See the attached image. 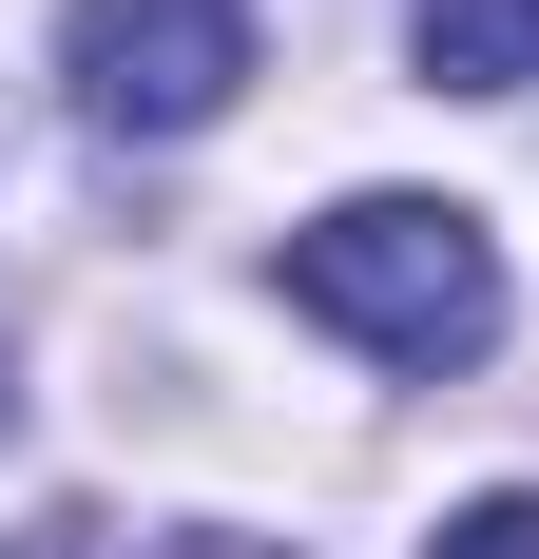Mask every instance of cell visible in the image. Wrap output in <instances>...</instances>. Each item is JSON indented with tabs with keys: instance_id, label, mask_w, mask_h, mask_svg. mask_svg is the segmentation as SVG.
<instances>
[{
	"instance_id": "obj_5",
	"label": "cell",
	"mask_w": 539,
	"mask_h": 559,
	"mask_svg": "<svg viewBox=\"0 0 539 559\" xmlns=\"http://www.w3.org/2000/svg\"><path fill=\"white\" fill-rule=\"evenodd\" d=\"M0 559H135V540H116V521H77V502H58V521H20V540H0Z\"/></svg>"
},
{
	"instance_id": "obj_1",
	"label": "cell",
	"mask_w": 539,
	"mask_h": 559,
	"mask_svg": "<svg viewBox=\"0 0 539 559\" xmlns=\"http://www.w3.org/2000/svg\"><path fill=\"white\" fill-rule=\"evenodd\" d=\"M289 309H309V329H347L367 347V367H482L501 347V251H482V213H463V193H347V213H309L289 231Z\"/></svg>"
},
{
	"instance_id": "obj_7",
	"label": "cell",
	"mask_w": 539,
	"mask_h": 559,
	"mask_svg": "<svg viewBox=\"0 0 539 559\" xmlns=\"http://www.w3.org/2000/svg\"><path fill=\"white\" fill-rule=\"evenodd\" d=\"M0 425H20V347H0Z\"/></svg>"
},
{
	"instance_id": "obj_2",
	"label": "cell",
	"mask_w": 539,
	"mask_h": 559,
	"mask_svg": "<svg viewBox=\"0 0 539 559\" xmlns=\"http://www.w3.org/2000/svg\"><path fill=\"white\" fill-rule=\"evenodd\" d=\"M58 78H77L97 135H213L251 97V0H77Z\"/></svg>"
},
{
	"instance_id": "obj_4",
	"label": "cell",
	"mask_w": 539,
	"mask_h": 559,
	"mask_svg": "<svg viewBox=\"0 0 539 559\" xmlns=\"http://www.w3.org/2000/svg\"><path fill=\"white\" fill-rule=\"evenodd\" d=\"M424 559H539V483H482V502H443Z\"/></svg>"
},
{
	"instance_id": "obj_6",
	"label": "cell",
	"mask_w": 539,
	"mask_h": 559,
	"mask_svg": "<svg viewBox=\"0 0 539 559\" xmlns=\"http://www.w3.org/2000/svg\"><path fill=\"white\" fill-rule=\"evenodd\" d=\"M173 559H270V540H173Z\"/></svg>"
},
{
	"instance_id": "obj_3",
	"label": "cell",
	"mask_w": 539,
	"mask_h": 559,
	"mask_svg": "<svg viewBox=\"0 0 539 559\" xmlns=\"http://www.w3.org/2000/svg\"><path fill=\"white\" fill-rule=\"evenodd\" d=\"M539 78V0H424V97H520Z\"/></svg>"
}]
</instances>
